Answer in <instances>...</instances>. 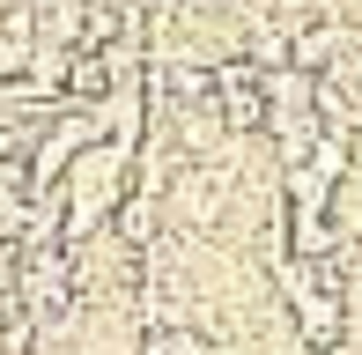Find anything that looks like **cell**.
I'll list each match as a JSON object with an SVG mask.
<instances>
[{
  "label": "cell",
  "instance_id": "1",
  "mask_svg": "<svg viewBox=\"0 0 362 355\" xmlns=\"http://www.w3.org/2000/svg\"><path fill=\"white\" fill-rule=\"evenodd\" d=\"M333 222H340V237H348V245H362V178H355V170L333 185Z\"/></svg>",
  "mask_w": 362,
  "mask_h": 355
}]
</instances>
